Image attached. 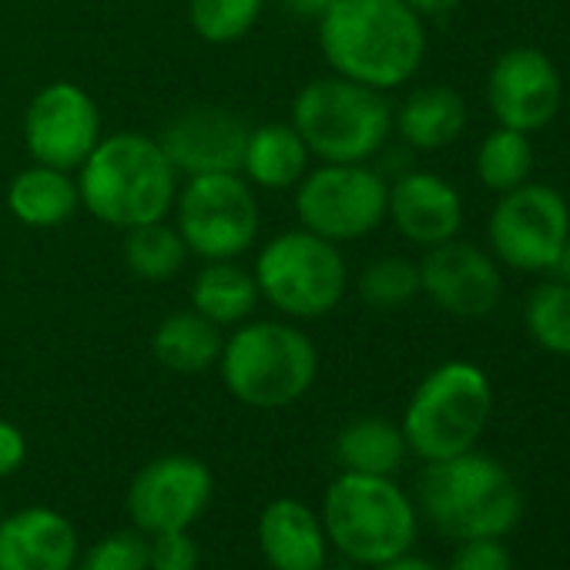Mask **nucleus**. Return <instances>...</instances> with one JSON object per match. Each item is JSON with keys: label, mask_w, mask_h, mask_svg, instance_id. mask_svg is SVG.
Segmentation results:
<instances>
[{"label": "nucleus", "mask_w": 570, "mask_h": 570, "mask_svg": "<svg viewBox=\"0 0 570 570\" xmlns=\"http://www.w3.org/2000/svg\"><path fill=\"white\" fill-rule=\"evenodd\" d=\"M320 48L340 78L393 91L420 71L426 31L403 0H336L320 18Z\"/></svg>", "instance_id": "1"}, {"label": "nucleus", "mask_w": 570, "mask_h": 570, "mask_svg": "<svg viewBox=\"0 0 570 570\" xmlns=\"http://www.w3.org/2000/svg\"><path fill=\"white\" fill-rule=\"evenodd\" d=\"M175 165L158 138L121 131L101 138L81 165L85 208L115 228H138L161 222L175 205Z\"/></svg>", "instance_id": "2"}, {"label": "nucleus", "mask_w": 570, "mask_h": 570, "mask_svg": "<svg viewBox=\"0 0 570 570\" xmlns=\"http://www.w3.org/2000/svg\"><path fill=\"white\" fill-rule=\"evenodd\" d=\"M416 500L436 533L450 540L507 537L523 517V493L503 463L466 450L450 460L426 463Z\"/></svg>", "instance_id": "3"}, {"label": "nucleus", "mask_w": 570, "mask_h": 570, "mask_svg": "<svg viewBox=\"0 0 570 570\" xmlns=\"http://www.w3.org/2000/svg\"><path fill=\"white\" fill-rule=\"evenodd\" d=\"M330 547L363 567H380L413 550L420 513L393 476L343 470L323 497L320 513Z\"/></svg>", "instance_id": "4"}, {"label": "nucleus", "mask_w": 570, "mask_h": 570, "mask_svg": "<svg viewBox=\"0 0 570 570\" xmlns=\"http://www.w3.org/2000/svg\"><path fill=\"white\" fill-rule=\"evenodd\" d=\"M225 390L252 410H282L309 393L320 373L313 340L285 323H248L218 356Z\"/></svg>", "instance_id": "5"}, {"label": "nucleus", "mask_w": 570, "mask_h": 570, "mask_svg": "<svg viewBox=\"0 0 570 570\" xmlns=\"http://www.w3.org/2000/svg\"><path fill=\"white\" fill-rule=\"evenodd\" d=\"M293 128L326 165H363L386 145L393 108L383 91L346 78L309 81L293 101Z\"/></svg>", "instance_id": "6"}, {"label": "nucleus", "mask_w": 570, "mask_h": 570, "mask_svg": "<svg viewBox=\"0 0 570 570\" xmlns=\"http://www.w3.org/2000/svg\"><path fill=\"white\" fill-rule=\"evenodd\" d=\"M493 413V386L473 363L453 360L423 376L403 413L406 446L426 460H450L476 446Z\"/></svg>", "instance_id": "7"}, {"label": "nucleus", "mask_w": 570, "mask_h": 570, "mask_svg": "<svg viewBox=\"0 0 570 570\" xmlns=\"http://www.w3.org/2000/svg\"><path fill=\"white\" fill-rule=\"evenodd\" d=\"M255 285L278 313L320 320L333 313L350 285L346 258L336 242L306 228L282 232L255 258Z\"/></svg>", "instance_id": "8"}, {"label": "nucleus", "mask_w": 570, "mask_h": 570, "mask_svg": "<svg viewBox=\"0 0 570 570\" xmlns=\"http://www.w3.org/2000/svg\"><path fill=\"white\" fill-rule=\"evenodd\" d=\"M570 238V208L550 185L523 181L503 191L487 222V242L497 262L517 272H553Z\"/></svg>", "instance_id": "9"}, {"label": "nucleus", "mask_w": 570, "mask_h": 570, "mask_svg": "<svg viewBox=\"0 0 570 570\" xmlns=\"http://www.w3.org/2000/svg\"><path fill=\"white\" fill-rule=\"evenodd\" d=\"M390 185L366 165H326L303 175L296 212L306 232L330 242H353L383 225Z\"/></svg>", "instance_id": "10"}, {"label": "nucleus", "mask_w": 570, "mask_h": 570, "mask_svg": "<svg viewBox=\"0 0 570 570\" xmlns=\"http://www.w3.org/2000/svg\"><path fill=\"white\" fill-rule=\"evenodd\" d=\"M178 235L208 262L242 255L258 235V202L238 171L195 175L178 191Z\"/></svg>", "instance_id": "11"}, {"label": "nucleus", "mask_w": 570, "mask_h": 570, "mask_svg": "<svg viewBox=\"0 0 570 570\" xmlns=\"http://www.w3.org/2000/svg\"><path fill=\"white\" fill-rule=\"evenodd\" d=\"M215 490L212 470L188 453H168L145 463L128 487V517L145 537L188 530Z\"/></svg>", "instance_id": "12"}, {"label": "nucleus", "mask_w": 570, "mask_h": 570, "mask_svg": "<svg viewBox=\"0 0 570 570\" xmlns=\"http://www.w3.org/2000/svg\"><path fill=\"white\" fill-rule=\"evenodd\" d=\"M28 151L38 165L61 171L81 168L101 141V115L78 85L58 81L35 95L24 118Z\"/></svg>", "instance_id": "13"}, {"label": "nucleus", "mask_w": 570, "mask_h": 570, "mask_svg": "<svg viewBox=\"0 0 570 570\" xmlns=\"http://www.w3.org/2000/svg\"><path fill=\"white\" fill-rule=\"evenodd\" d=\"M563 101L560 71L537 48L503 51L487 78V105L500 128L533 135L547 128Z\"/></svg>", "instance_id": "14"}, {"label": "nucleus", "mask_w": 570, "mask_h": 570, "mask_svg": "<svg viewBox=\"0 0 570 570\" xmlns=\"http://www.w3.org/2000/svg\"><path fill=\"white\" fill-rule=\"evenodd\" d=\"M420 285L433 306L460 320H480L493 313L503 296L497 258L460 238L430 245L426 258L420 262Z\"/></svg>", "instance_id": "15"}, {"label": "nucleus", "mask_w": 570, "mask_h": 570, "mask_svg": "<svg viewBox=\"0 0 570 570\" xmlns=\"http://www.w3.org/2000/svg\"><path fill=\"white\" fill-rule=\"evenodd\" d=\"M245 141H248V128L242 125V118H235L225 108L181 111L158 138L175 171H185L188 178L242 171Z\"/></svg>", "instance_id": "16"}, {"label": "nucleus", "mask_w": 570, "mask_h": 570, "mask_svg": "<svg viewBox=\"0 0 570 570\" xmlns=\"http://www.w3.org/2000/svg\"><path fill=\"white\" fill-rule=\"evenodd\" d=\"M78 553L75 523L51 507L0 517V570H75Z\"/></svg>", "instance_id": "17"}, {"label": "nucleus", "mask_w": 570, "mask_h": 570, "mask_svg": "<svg viewBox=\"0 0 570 570\" xmlns=\"http://www.w3.org/2000/svg\"><path fill=\"white\" fill-rule=\"evenodd\" d=\"M386 215L413 245H440L456 238L463 225L460 191L433 171H406L390 185Z\"/></svg>", "instance_id": "18"}, {"label": "nucleus", "mask_w": 570, "mask_h": 570, "mask_svg": "<svg viewBox=\"0 0 570 570\" xmlns=\"http://www.w3.org/2000/svg\"><path fill=\"white\" fill-rule=\"evenodd\" d=\"M258 550L272 570H326L330 537L313 507L278 497L258 513Z\"/></svg>", "instance_id": "19"}, {"label": "nucleus", "mask_w": 570, "mask_h": 570, "mask_svg": "<svg viewBox=\"0 0 570 570\" xmlns=\"http://www.w3.org/2000/svg\"><path fill=\"white\" fill-rule=\"evenodd\" d=\"M393 125L410 148L440 151L466 131V101L446 85H430L400 105Z\"/></svg>", "instance_id": "20"}, {"label": "nucleus", "mask_w": 570, "mask_h": 570, "mask_svg": "<svg viewBox=\"0 0 570 570\" xmlns=\"http://www.w3.org/2000/svg\"><path fill=\"white\" fill-rule=\"evenodd\" d=\"M309 168V148L293 125H262L248 131L242 171L258 188H293Z\"/></svg>", "instance_id": "21"}, {"label": "nucleus", "mask_w": 570, "mask_h": 570, "mask_svg": "<svg viewBox=\"0 0 570 570\" xmlns=\"http://www.w3.org/2000/svg\"><path fill=\"white\" fill-rule=\"evenodd\" d=\"M78 185L68 178V171L51 165H35L21 171L8 188V208L21 225L31 228H58L78 212Z\"/></svg>", "instance_id": "22"}, {"label": "nucleus", "mask_w": 570, "mask_h": 570, "mask_svg": "<svg viewBox=\"0 0 570 570\" xmlns=\"http://www.w3.org/2000/svg\"><path fill=\"white\" fill-rule=\"evenodd\" d=\"M255 303H258L255 275L235 265L232 258L205 265L191 282V309L208 323H215L218 330L245 323Z\"/></svg>", "instance_id": "23"}, {"label": "nucleus", "mask_w": 570, "mask_h": 570, "mask_svg": "<svg viewBox=\"0 0 570 570\" xmlns=\"http://www.w3.org/2000/svg\"><path fill=\"white\" fill-rule=\"evenodd\" d=\"M222 333L215 323H208L205 316H198L195 309L188 313H175L168 316L155 336H151V353L161 366H168L171 373H205L218 363L222 356Z\"/></svg>", "instance_id": "24"}, {"label": "nucleus", "mask_w": 570, "mask_h": 570, "mask_svg": "<svg viewBox=\"0 0 570 570\" xmlns=\"http://www.w3.org/2000/svg\"><path fill=\"white\" fill-rule=\"evenodd\" d=\"M410 446L400 426L380 416H360L346 423L336 436V460L350 473H370V476H393Z\"/></svg>", "instance_id": "25"}, {"label": "nucleus", "mask_w": 570, "mask_h": 570, "mask_svg": "<svg viewBox=\"0 0 570 570\" xmlns=\"http://www.w3.org/2000/svg\"><path fill=\"white\" fill-rule=\"evenodd\" d=\"M533 171V145L530 135L513 128H493L476 148V178L483 188L503 195L517 185L530 181Z\"/></svg>", "instance_id": "26"}, {"label": "nucleus", "mask_w": 570, "mask_h": 570, "mask_svg": "<svg viewBox=\"0 0 570 570\" xmlns=\"http://www.w3.org/2000/svg\"><path fill=\"white\" fill-rule=\"evenodd\" d=\"M188 245L178 235V228H168L165 222H148L138 228H128L125 238V265L138 278L165 282L175 278L185 268Z\"/></svg>", "instance_id": "27"}, {"label": "nucleus", "mask_w": 570, "mask_h": 570, "mask_svg": "<svg viewBox=\"0 0 570 570\" xmlns=\"http://www.w3.org/2000/svg\"><path fill=\"white\" fill-rule=\"evenodd\" d=\"M523 326L530 340L550 356H570V285L543 282L527 296Z\"/></svg>", "instance_id": "28"}, {"label": "nucleus", "mask_w": 570, "mask_h": 570, "mask_svg": "<svg viewBox=\"0 0 570 570\" xmlns=\"http://www.w3.org/2000/svg\"><path fill=\"white\" fill-rule=\"evenodd\" d=\"M423 293L420 285V265L400 255L376 258L360 275V296L373 309H403Z\"/></svg>", "instance_id": "29"}, {"label": "nucleus", "mask_w": 570, "mask_h": 570, "mask_svg": "<svg viewBox=\"0 0 570 570\" xmlns=\"http://www.w3.org/2000/svg\"><path fill=\"white\" fill-rule=\"evenodd\" d=\"M265 0H188L191 31L208 45H232L252 31Z\"/></svg>", "instance_id": "30"}, {"label": "nucleus", "mask_w": 570, "mask_h": 570, "mask_svg": "<svg viewBox=\"0 0 570 570\" xmlns=\"http://www.w3.org/2000/svg\"><path fill=\"white\" fill-rule=\"evenodd\" d=\"M75 570H148V537L141 530H118L78 553Z\"/></svg>", "instance_id": "31"}, {"label": "nucleus", "mask_w": 570, "mask_h": 570, "mask_svg": "<svg viewBox=\"0 0 570 570\" xmlns=\"http://www.w3.org/2000/svg\"><path fill=\"white\" fill-rule=\"evenodd\" d=\"M202 550L188 530H168L148 537V570H198Z\"/></svg>", "instance_id": "32"}, {"label": "nucleus", "mask_w": 570, "mask_h": 570, "mask_svg": "<svg viewBox=\"0 0 570 570\" xmlns=\"http://www.w3.org/2000/svg\"><path fill=\"white\" fill-rule=\"evenodd\" d=\"M450 570H513V560L503 547V537H476L456 543Z\"/></svg>", "instance_id": "33"}, {"label": "nucleus", "mask_w": 570, "mask_h": 570, "mask_svg": "<svg viewBox=\"0 0 570 570\" xmlns=\"http://www.w3.org/2000/svg\"><path fill=\"white\" fill-rule=\"evenodd\" d=\"M24 460H28V440H24V433L14 423L0 420V480H8L11 473H18Z\"/></svg>", "instance_id": "34"}, {"label": "nucleus", "mask_w": 570, "mask_h": 570, "mask_svg": "<svg viewBox=\"0 0 570 570\" xmlns=\"http://www.w3.org/2000/svg\"><path fill=\"white\" fill-rule=\"evenodd\" d=\"M336 0H282V8L296 14V18H306V21H320Z\"/></svg>", "instance_id": "35"}, {"label": "nucleus", "mask_w": 570, "mask_h": 570, "mask_svg": "<svg viewBox=\"0 0 570 570\" xmlns=\"http://www.w3.org/2000/svg\"><path fill=\"white\" fill-rule=\"evenodd\" d=\"M406 8H413L420 18H436V14H450L453 8H460L463 0H403Z\"/></svg>", "instance_id": "36"}, {"label": "nucleus", "mask_w": 570, "mask_h": 570, "mask_svg": "<svg viewBox=\"0 0 570 570\" xmlns=\"http://www.w3.org/2000/svg\"><path fill=\"white\" fill-rule=\"evenodd\" d=\"M373 570H436L430 560H423V557H413V553H403V557H396V560H386V563H380V567H373Z\"/></svg>", "instance_id": "37"}, {"label": "nucleus", "mask_w": 570, "mask_h": 570, "mask_svg": "<svg viewBox=\"0 0 570 570\" xmlns=\"http://www.w3.org/2000/svg\"><path fill=\"white\" fill-rule=\"evenodd\" d=\"M553 275H557L560 282L570 285V238H567L563 248H560V258H557V265H553Z\"/></svg>", "instance_id": "38"}, {"label": "nucleus", "mask_w": 570, "mask_h": 570, "mask_svg": "<svg viewBox=\"0 0 570 570\" xmlns=\"http://www.w3.org/2000/svg\"><path fill=\"white\" fill-rule=\"evenodd\" d=\"M0 517H4V507H0Z\"/></svg>", "instance_id": "39"}]
</instances>
